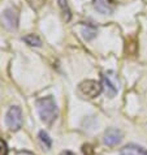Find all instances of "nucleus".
<instances>
[{"mask_svg":"<svg viewBox=\"0 0 147 155\" xmlns=\"http://www.w3.org/2000/svg\"><path fill=\"white\" fill-rule=\"evenodd\" d=\"M37 110L43 123L52 124L59 115V108L52 97H43L37 101Z\"/></svg>","mask_w":147,"mask_h":155,"instance_id":"f257e3e1","label":"nucleus"},{"mask_svg":"<svg viewBox=\"0 0 147 155\" xmlns=\"http://www.w3.org/2000/svg\"><path fill=\"white\" fill-rule=\"evenodd\" d=\"M102 87L108 98H113L119 91V80L113 72H107L102 76Z\"/></svg>","mask_w":147,"mask_h":155,"instance_id":"f03ea898","label":"nucleus"},{"mask_svg":"<svg viewBox=\"0 0 147 155\" xmlns=\"http://www.w3.org/2000/svg\"><path fill=\"white\" fill-rule=\"evenodd\" d=\"M78 90L82 95L93 99V98H96L103 91V87H102V84L98 82V81L86 80V81H82L78 85Z\"/></svg>","mask_w":147,"mask_h":155,"instance_id":"7ed1b4c3","label":"nucleus"},{"mask_svg":"<svg viewBox=\"0 0 147 155\" xmlns=\"http://www.w3.org/2000/svg\"><path fill=\"white\" fill-rule=\"evenodd\" d=\"M5 124L11 130H18L22 127V111L20 107L13 106L5 115Z\"/></svg>","mask_w":147,"mask_h":155,"instance_id":"20e7f679","label":"nucleus"},{"mask_svg":"<svg viewBox=\"0 0 147 155\" xmlns=\"http://www.w3.org/2000/svg\"><path fill=\"white\" fill-rule=\"evenodd\" d=\"M0 22L7 30H16L18 26V13L12 8H8L0 16Z\"/></svg>","mask_w":147,"mask_h":155,"instance_id":"39448f33","label":"nucleus"},{"mask_svg":"<svg viewBox=\"0 0 147 155\" xmlns=\"http://www.w3.org/2000/svg\"><path fill=\"white\" fill-rule=\"evenodd\" d=\"M121 140H122V133H121L120 129L116 128H109L107 129L104 133V137H103V142L107 146H116L119 145Z\"/></svg>","mask_w":147,"mask_h":155,"instance_id":"423d86ee","label":"nucleus"},{"mask_svg":"<svg viewBox=\"0 0 147 155\" xmlns=\"http://www.w3.org/2000/svg\"><path fill=\"white\" fill-rule=\"evenodd\" d=\"M120 155H147V150L138 145H126L121 149Z\"/></svg>","mask_w":147,"mask_h":155,"instance_id":"0eeeda50","label":"nucleus"},{"mask_svg":"<svg viewBox=\"0 0 147 155\" xmlns=\"http://www.w3.org/2000/svg\"><path fill=\"white\" fill-rule=\"evenodd\" d=\"M94 8L102 15H111L113 12V5L108 0H94Z\"/></svg>","mask_w":147,"mask_h":155,"instance_id":"6e6552de","label":"nucleus"},{"mask_svg":"<svg viewBox=\"0 0 147 155\" xmlns=\"http://www.w3.org/2000/svg\"><path fill=\"white\" fill-rule=\"evenodd\" d=\"M82 34H83V38L86 41H90L96 35V28L91 24H82Z\"/></svg>","mask_w":147,"mask_h":155,"instance_id":"1a4fd4ad","label":"nucleus"},{"mask_svg":"<svg viewBox=\"0 0 147 155\" xmlns=\"http://www.w3.org/2000/svg\"><path fill=\"white\" fill-rule=\"evenodd\" d=\"M22 39H24V42L26 43V45L31 46V47H39V46H42L41 38L38 35H35V34H28V35H25Z\"/></svg>","mask_w":147,"mask_h":155,"instance_id":"9d476101","label":"nucleus"},{"mask_svg":"<svg viewBox=\"0 0 147 155\" xmlns=\"http://www.w3.org/2000/svg\"><path fill=\"white\" fill-rule=\"evenodd\" d=\"M57 2H59V7L61 8V11H63V16H64V18H65V21L67 22L68 21H70L72 13H70V9H69L68 2L67 0H57Z\"/></svg>","mask_w":147,"mask_h":155,"instance_id":"9b49d317","label":"nucleus"},{"mask_svg":"<svg viewBox=\"0 0 147 155\" xmlns=\"http://www.w3.org/2000/svg\"><path fill=\"white\" fill-rule=\"evenodd\" d=\"M38 138H39V141L42 142V145L44 146V147L48 150L51 149V145H52V141H51V138L48 137V134L44 132V130H41L39 134H38Z\"/></svg>","mask_w":147,"mask_h":155,"instance_id":"f8f14e48","label":"nucleus"},{"mask_svg":"<svg viewBox=\"0 0 147 155\" xmlns=\"http://www.w3.org/2000/svg\"><path fill=\"white\" fill-rule=\"evenodd\" d=\"M0 155H8V146L2 137H0Z\"/></svg>","mask_w":147,"mask_h":155,"instance_id":"ddd939ff","label":"nucleus"},{"mask_svg":"<svg viewBox=\"0 0 147 155\" xmlns=\"http://www.w3.org/2000/svg\"><path fill=\"white\" fill-rule=\"evenodd\" d=\"M82 153H83L85 155H93L94 154V149L91 145H83L82 146Z\"/></svg>","mask_w":147,"mask_h":155,"instance_id":"4468645a","label":"nucleus"},{"mask_svg":"<svg viewBox=\"0 0 147 155\" xmlns=\"http://www.w3.org/2000/svg\"><path fill=\"white\" fill-rule=\"evenodd\" d=\"M60 155H74V153H72V151H69V150H65V151H63V153H60Z\"/></svg>","mask_w":147,"mask_h":155,"instance_id":"2eb2a0df","label":"nucleus"},{"mask_svg":"<svg viewBox=\"0 0 147 155\" xmlns=\"http://www.w3.org/2000/svg\"><path fill=\"white\" fill-rule=\"evenodd\" d=\"M17 155H31L30 153H26V151H22V153H18Z\"/></svg>","mask_w":147,"mask_h":155,"instance_id":"dca6fc26","label":"nucleus"}]
</instances>
